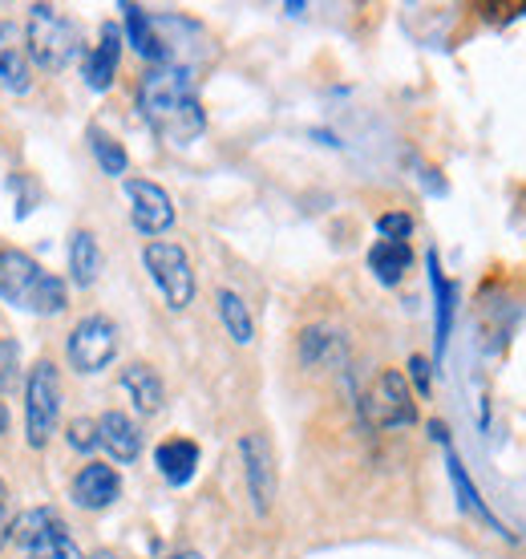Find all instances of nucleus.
I'll return each instance as SVG.
<instances>
[{"mask_svg":"<svg viewBox=\"0 0 526 559\" xmlns=\"http://www.w3.org/2000/svg\"><path fill=\"white\" fill-rule=\"evenodd\" d=\"M376 236L409 243V236H414V215L409 211H385V215H376Z\"/></svg>","mask_w":526,"mask_h":559,"instance_id":"obj_28","label":"nucleus"},{"mask_svg":"<svg viewBox=\"0 0 526 559\" xmlns=\"http://www.w3.org/2000/svg\"><path fill=\"white\" fill-rule=\"evenodd\" d=\"M239 462H243V483H248V499L255 515H272L279 495V466L276 450L267 442V433L248 430L239 438Z\"/></svg>","mask_w":526,"mask_h":559,"instance_id":"obj_9","label":"nucleus"},{"mask_svg":"<svg viewBox=\"0 0 526 559\" xmlns=\"http://www.w3.org/2000/svg\"><path fill=\"white\" fill-rule=\"evenodd\" d=\"M409 264H414V248L402 243V239H376L373 248H369V272L385 288H397L405 280V272H409Z\"/></svg>","mask_w":526,"mask_h":559,"instance_id":"obj_20","label":"nucleus"},{"mask_svg":"<svg viewBox=\"0 0 526 559\" xmlns=\"http://www.w3.org/2000/svg\"><path fill=\"white\" fill-rule=\"evenodd\" d=\"M21 378V345L13 336H0V390H13Z\"/></svg>","mask_w":526,"mask_h":559,"instance_id":"obj_26","label":"nucleus"},{"mask_svg":"<svg viewBox=\"0 0 526 559\" xmlns=\"http://www.w3.org/2000/svg\"><path fill=\"white\" fill-rule=\"evenodd\" d=\"M426 267H430V288H433V365H442L450 333H454V284L445 280L438 252L426 255Z\"/></svg>","mask_w":526,"mask_h":559,"instance_id":"obj_15","label":"nucleus"},{"mask_svg":"<svg viewBox=\"0 0 526 559\" xmlns=\"http://www.w3.org/2000/svg\"><path fill=\"white\" fill-rule=\"evenodd\" d=\"M9 191H16V219H28V215H33V207L41 203V187H37V179H33V175H25V170L9 179Z\"/></svg>","mask_w":526,"mask_h":559,"instance_id":"obj_25","label":"nucleus"},{"mask_svg":"<svg viewBox=\"0 0 526 559\" xmlns=\"http://www.w3.org/2000/svg\"><path fill=\"white\" fill-rule=\"evenodd\" d=\"M85 139H89V151H94L101 175H110V179H122L125 170H130V154H125L122 142L113 139V134H106L101 127H89V130H85Z\"/></svg>","mask_w":526,"mask_h":559,"instance_id":"obj_24","label":"nucleus"},{"mask_svg":"<svg viewBox=\"0 0 526 559\" xmlns=\"http://www.w3.org/2000/svg\"><path fill=\"white\" fill-rule=\"evenodd\" d=\"M9 430V409H4V402H0V433Z\"/></svg>","mask_w":526,"mask_h":559,"instance_id":"obj_32","label":"nucleus"},{"mask_svg":"<svg viewBox=\"0 0 526 559\" xmlns=\"http://www.w3.org/2000/svg\"><path fill=\"white\" fill-rule=\"evenodd\" d=\"M125 199H130V224L146 239L167 236L175 227V199L167 195V187H158L154 179H125Z\"/></svg>","mask_w":526,"mask_h":559,"instance_id":"obj_10","label":"nucleus"},{"mask_svg":"<svg viewBox=\"0 0 526 559\" xmlns=\"http://www.w3.org/2000/svg\"><path fill=\"white\" fill-rule=\"evenodd\" d=\"M101 276V243L89 227H77L70 236V280L77 288H94Z\"/></svg>","mask_w":526,"mask_h":559,"instance_id":"obj_22","label":"nucleus"},{"mask_svg":"<svg viewBox=\"0 0 526 559\" xmlns=\"http://www.w3.org/2000/svg\"><path fill=\"white\" fill-rule=\"evenodd\" d=\"M348 349H345V336L324 329V324H312L300 333V361L308 369H328V365H345Z\"/></svg>","mask_w":526,"mask_h":559,"instance_id":"obj_21","label":"nucleus"},{"mask_svg":"<svg viewBox=\"0 0 526 559\" xmlns=\"http://www.w3.org/2000/svg\"><path fill=\"white\" fill-rule=\"evenodd\" d=\"M142 264H146L154 288L163 293V300H167L170 312L191 308L194 267H191V255H187L182 243H175V239H151V243L142 248Z\"/></svg>","mask_w":526,"mask_h":559,"instance_id":"obj_6","label":"nucleus"},{"mask_svg":"<svg viewBox=\"0 0 526 559\" xmlns=\"http://www.w3.org/2000/svg\"><path fill=\"white\" fill-rule=\"evenodd\" d=\"M25 49L37 70L61 73L82 53V28L53 4H33L25 21Z\"/></svg>","mask_w":526,"mask_h":559,"instance_id":"obj_3","label":"nucleus"},{"mask_svg":"<svg viewBox=\"0 0 526 559\" xmlns=\"http://www.w3.org/2000/svg\"><path fill=\"white\" fill-rule=\"evenodd\" d=\"M122 390L130 393V402H134V409H139L142 418H154V414H163V406H167V385L158 378V369L146 361L125 365Z\"/></svg>","mask_w":526,"mask_h":559,"instance_id":"obj_18","label":"nucleus"},{"mask_svg":"<svg viewBox=\"0 0 526 559\" xmlns=\"http://www.w3.org/2000/svg\"><path fill=\"white\" fill-rule=\"evenodd\" d=\"M433 361H426L421 353H414L409 357V378H414V390H417V397H430V390H433Z\"/></svg>","mask_w":526,"mask_h":559,"instance_id":"obj_29","label":"nucleus"},{"mask_svg":"<svg viewBox=\"0 0 526 559\" xmlns=\"http://www.w3.org/2000/svg\"><path fill=\"white\" fill-rule=\"evenodd\" d=\"M61 421V373L49 357L25 369V438L33 450H45Z\"/></svg>","mask_w":526,"mask_h":559,"instance_id":"obj_4","label":"nucleus"},{"mask_svg":"<svg viewBox=\"0 0 526 559\" xmlns=\"http://www.w3.org/2000/svg\"><path fill=\"white\" fill-rule=\"evenodd\" d=\"M85 559H122L118 551H94V556H85Z\"/></svg>","mask_w":526,"mask_h":559,"instance_id":"obj_33","label":"nucleus"},{"mask_svg":"<svg viewBox=\"0 0 526 559\" xmlns=\"http://www.w3.org/2000/svg\"><path fill=\"white\" fill-rule=\"evenodd\" d=\"M0 85L9 94H28L33 90V61L25 49V28L13 21H0Z\"/></svg>","mask_w":526,"mask_h":559,"instance_id":"obj_13","label":"nucleus"},{"mask_svg":"<svg viewBox=\"0 0 526 559\" xmlns=\"http://www.w3.org/2000/svg\"><path fill=\"white\" fill-rule=\"evenodd\" d=\"M13 495L4 487V478H0V547L13 539Z\"/></svg>","mask_w":526,"mask_h":559,"instance_id":"obj_30","label":"nucleus"},{"mask_svg":"<svg viewBox=\"0 0 526 559\" xmlns=\"http://www.w3.org/2000/svg\"><path fill=\"white\" fill-rule=\"evenodd\" d=\"M445 447V475H450V487H454V499H457V507L466 511L470 519H478L486 532H494V535H502V539H514L506 527H502V519L486 507V499H482V490L474 487V478L466 475V462L457 459V450H454V442H442Z\"/></svg>","mask_w":526,"mask_h":559,"instance_id":"obj_12","label":"nucleus"},{"mask_svg":"<svg viewBox=\"0 0 526 559\" xmlns=\"http://www.w3.org/2000/svg\"><path fill=\"white\" fill-rule=\"evenodd\" d=\"M163 559H203L199 551H170V556H163Z\"/></svg>","mask_w":526,"mask_h":559,"instance_id":"obj_31","label":"nucleus"},{"mask_svg":"<svg viewBox=\"0 0 526 559\" xmlns=\"http://www.w3.org/2000/svg\"><path fill=\"white\" fill-rule=\"evenodd\" d=\"M65 442H70V450H77V454H89V450L101 447L97 418H73L70 426H65Z\"/></svg>","mask_w":526,"mask_h":559,"instance_id":"obj_27","label":"nucleus"},{"mask_svg":"<svg viewBox=\"0 0 526 559\" xmlns=\"http://www.w3.org/2000/svg\"><path fill=\"white\" fill-rule=\"evenodd\" d=\"M122 28L118 25H101V33H97V45L85 53L82 61V78L85 85L94 90V94H106L113 85V78H118V61H122Z\"/></svg>","mask_w":526,"mask_h":559,"instance_id":"obj_14","label":"nucleus"},{"mask_svg":"<svg viewBox=\"0 0 526 559\" xmlns=\"http://www.w3.org/2000/svg\"><path fill=\"white\" fill-rule=\"evenodd\" d=\"M118 13H122V28H125V41L134 45V53L142 61H151V66H163L167 61V45H163V33L154 25V16L142 9V4H118Z\"/></svg>","mask_w":526,"mask_h":559,"instance_id":"obj_17","label":"nucleus"},{"mask_svg":"<svg viewBox=\"0 0 526 559\" xmlns=\"http://www.w3.org/2000/svg\"><path fill=\"white\" fill-rule=\"evenodd\" d=\"M97 438L113 462H134L142 454V426L122 409H106L97 418Z\"/></svg>","mask_w":526,"mask_h":559,"instance_id":"obj_16","label":"nucleus"},{"mask_svg":"<svg viewBox=\"0 0 526 559\" xmlns=\"http://www.w3.org/2000/svg\"><path fill=\"white\" fill-rule=\"evenodd\" d=\"M70 495L82 511H106L122 495V475H118V466H110V462H85L82 471L73 475Z\"/></svg>","mask_w":526,"mask_h":559,"instance_id":"obj_11","label":"nucleus"},{"mask_svg":"<svg viewBox=\"0 0 526 559\" xmlns=\"http://www.w3.org/2000/svg\"><path fill=\"white\" fill-rule=\"evenodd\" d=\"M0 300L33 317H61L70 308V288L61 276L45 272L28 252L0 248Z\"/></svg>","mask_w":526,"mask_h":559,"instance_id":"obj_2","label":"nucleus"},{"mask_svg":"<svg viewBox=\"0 0 526 559\" xmlns=\"http://www.w3.org/2000/svg\"><path fill=\"white\" fill-rule=\"evenodd\" d=\"M139 110L142 122L170 146H191L207 130V110L199 102L194 70L187 61H163L142 73Z\"/></svg>","mask_w":526,"mask_h":559,"instance_id":"obj_1","label":"nucleus"},{"mask_svg":"<svg viewBox=\"0 0 526 559\" xmlns=\"http://www.w3.org/2000/svg\"><path fill=\"white\" fill-rule=\"evenodd\" d=\"M118 357V324L106 312H89L73 324L65 336V361L73 365V373L94 378L101 369H110Z\"/></svg>","mask_w":526,"mask_h":559,"instance_id":"obj_8","label":"nucleus"},{"mask_svg":"<svg viewBox=\"0 0 526 559\" xmlns=\"http://www.w3.org/2000/svg\"><path fill=\"white\" fill-rule=\"evenodd\" d=\"M360 414L373 430H409L417 421V402L409 390V378L402 369H381L373 385L360 397Z\"/></svg>","mask_w":526,"mask_h":559,"instance_id":"obj_7","label":"nucleus"},{"mask_svg":"<svg viewBox=\"0 0 526 559\" xmlns=\"http://www.w3.org/2000/svg\"><path fill=\"white\" fill-rule=\"evenodd\" d=\"M215 305H219V321H223V329H227V336L248 349L251 341H255V321H251L248 300H243L236 288H219V293H215Z\"/></svg>","mask_w":526,"mask_h":559,"instance_id":"obj_23","label":"nucleus"},{"mask_svg":"<svg viewBox=\"0 0 526 559\" xmlns=\"http://www.w3.org/2000/svg\"><path fill=\"white\" fill-rule=\"evenodd\" d=\"M13 544L25 547L28 559H85L73 544L70 523L53 507H28L13 519Z\"/></svg>","mask_w":526,"mask_h":559,"instance_id":"obj_5","label":"nucleus"},{"mask_svg":"<svg viewBox=\"0 0 526 559\" xmlns=\"http://www.w3.org/2000/svg\"><path fill=\"white\" fill-rule=\"evenodd\" d=\"M199 459H203V450H199L194 438H167L154 450V466H158V475L167 478L170 487H187L194 471H199Z\"/></svg>","mask_w":526,"mask_h":559,"instance_id":"obj_19","label":"nucleus"}]
</instances>
